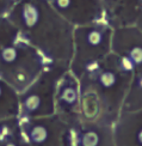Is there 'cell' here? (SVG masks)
<instances>
[{"mask_svg":"<svg viewBox=\"0 0 142 146\" xmlns=\"http://www.w3.org/2000/svg\"><path fill=\"white\" fill-rule=\"evenodd\" d=\"M23 22L28 28H34L40 21V11L32 4L24 5V9L22 12Z\"/></svg>","mask_w":142,"mask_h":146,"instance_id":"6da1fadb","label":"cell"},{"mask_svg":"<svg viewBox=\"0 0 142 146\" xmlns=\"http://www.w3.org/2000/svg\"><path fill=\"white\" fill-rule=\"evenodd\" d=\"M18 56V52L15 47H6L1 52V59L6 64H12L16 61Z\"/></svg>","mask_w":142,"mask_h":146,"instance_id":"7a4b0ae2","label":"cell"},{"mask_svg":"<svg viewBox=\"0 0 142 146\" xmlns=\"http://www.w3.org/2000/svg\"><path fill=\"white\" fill-rule=\"evenodd\" d=\"M99 82L105 88H110L116 83V74L110 71H106V72H103L100 77H99Z\"/></svg>","mask_w":142,"mask_h":146,"instance_id":"3957f363","label":"cell"},{"mask_svg":"<svg viewBox=\"0 0 142 146\" xmlns=\"http://www.w3.org/2000/svg\"><path fill=\"white\" fill-rule=\"evenodd\" d=\"M103 41V35L98 30H92L87 34V42L91 46H98Z\"/></svg>","mask_w":142,"mask_h":146,"instance_id":"277c9868","label":"cell"},{"mask_svg":"<svg viewBox=\"0 0 142 146\" xmlns=\"http://www.w3.org/2000/svg\"><path fill=\"white\" fill-rule=\"evenodd\" d=\"M62 101L67 102V103H73L77 100V91L73 88H66L62 92V96H61Z\"/></svg>","mask_w":142,"mask_h":146,"instance_id":"5b68a950","label":"cell"},{"mask_svg":"<svg viewBox=\"0 0 142 146\" xmlns=\"http://www.w3.org/2000/svg\"><path fill=\"white\" fill-rule=\"evenodd\" d=\"M40 97L36 96V95H31L29 96L26 101H25V107L29 109V110H35L36 108H38L40 106Z\"/></svg>","mask_w":142,"mask_h":146,"instance_id":"8992f818","label":"cell"},{"mask_svg":"<svg viewBox=\"0 0 142 146\" xmlns=\"http://www.w3.org/2000/svg\"><path fill=\"white\" fill-rule=\"evenodd\" d=\"M129 59L131 60V61L135 64H140L141 60H142V50L140 47H134L133 49L130 50V53H129Z\"/></svg>","mask_w":142,"mask_h":146,"instance_id":"52a82bcc","label":"cell"},{"mask_svg":"<svg viewBox=\"0 0 142 146\" xmlns=\"http://www.w3.org/2000/svg\"><path fill=\"white\" fill-rule=\"evenodd\" d=\"M121 67L124 71H130L134 68V62L128 56H124L121 59Z\"/></svg>","mask_w":142,"mask_h":146,"instance_id":"ba28073f","label":"cell"},{"mask_svg":"<svg viewBox=\"0 0 142 146\" xmlns=\"http://www.w3.org/2000/svg\"><path fill=\"white\" fill-rule=\"evenodd\" d=\"M72 0H56V5L60 9H68L71 6Z\"/></svg>","mask_w":142,"mask_h":146,"instance_id":"9c48e42d","label":"cell"},{"mask_svg":"<svg viewBox=\"0 0 142 146\" xmlns=\"http://www.w3.org/2000/svg\"><path fill=\"white\" fill-rule=\"evenodd\" d=\"M0 95H1V88H0Z\"/></svg>","mask_w":142,"mask_h":146,"instance_id":"30bf717a","label":"cell"}]
</instances>
